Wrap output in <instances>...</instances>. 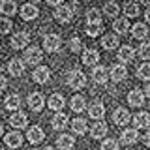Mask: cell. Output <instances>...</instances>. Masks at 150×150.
I'll return each instance as SVG.
<instances>
[{
  "instance_id": "obj_1",
  "label": "cell",
  "mask_w": 150,
  "mask_h": 150,
  "mask_svg": "<svg viewBox=\"0 0 150 150\" xmlns=\"http://www.w3.org/2000/svg\"><path fill=\"white\" fill-rule=\"evenodd\" d=\"M68 84L73 88V90H81V88L86 84V75H84L81 69H73L68 75Z\"/></svg>"
},
{
  "instance_id": "obj_2",
  "label": "cell",
  "mask_w": 150,
  "mask_h": 150,
  "mask_svg": "<svg viewBox=\"0 0 150 150\" xmlns=\"http://www.w3.org/2000/svg\"><path fill=\"white\" fill-rule=\"evenodd\" d=\"M25 60H26V64H30V66H38L43 60V51H41L40 47H28L25 51Z\"/></svg>"
},
{
  "instance_id": "obj_3",
  "label": "cell",
  "mask_w": 150,
  "mask_h": 150,
  "mask_svg": "<svg viewBox=\"0 0 150 150\" xmlns=\"http://www.w3.org/2000/svg\"><path fill=\"white\" fill-rule=\"evenodd\" d=\"M60 45H62V40L56 34H47L43 38V47H45L47 53H56V51H60Z\"/></svg>"
},
{
  "instance_id": "obj_4",
  "label": "cell",
  "mask_w": 150,
  "mask_h": 150,
  "mask_svg": "<svg viewBox=\"0 0 150 150\" xmlns=\"http://www.w3.org/2000/svg\"><path fill=\"white\" fill-rule=\"evenodd\" d=\"M30 43V36H28V32H17L15 36L11 38V47L13 49H25V47Z\"/></svg>"
},
{
  "instance_id": "obj_5",
  "label": "cell",
  "mask_w": 150,
  "mask_h": 150,
  "mask_svg": "<svg viewBox=\"0 0 150 150\" xmlns=\"http://www.w3.org/2000/svg\"><path fill=\"white\" fill-rule=\"evenodd\" d=\"M51 77V69L45 68V66H38L34 69V73H32V79H34V83H40V84H45L49 81Z\"/></svg>"
},
{
  "instance_id": "obj_6",
  "label": "cell",
  "mask_w": 150,
  "mask_h": 150,
  "mask_svg": "<svg viewBox=\"0 0 150 150\" xmlns=\"http://www.w3.org/2000/svg\"><path fill=\"white\" fill-rule=\"evenodd\" d=\"M43 105H45V98L41 96L40 92H32L30 96H28V107H30L32 111H41L43 109Z\"/></svg>"
},
{
  "instance_id": "obj_7",
  "label": "cell",
  "mask_w": 150,
  "mask_h": 150,
  "mask_svg": "<svg viewBox=\"0 0 150 150\" xmlns=\"http://www.w3.org/2000/svg\"><path fill=\"white\" fill-rule=\"evenodd\" d=\"M8 71H9V75H13V77H21V75L25 73V62H23L21 58H13V60H9V64H8Z\"/></svg>"
},
{
  "instance_id": "obj_8",
  "label": "cell",
  "mask_w": 150,
  "mask_h": 150,
  "mask_svg": "<svg viewBox=\"0 0 150 150\" xmlns=\"http://www.w3.org/2000/svg\"><path fill=\"white\" fill-rule=\"evenodd\" d=\"M9 124L13 126V128H25V126L28 124V116H26V112H23V111H15L11 116H9Z\"/></svg>"
},
{
  "instance_id": "obj_9",
  "label": "cell",
  "mask_w": 150,
  "mask_h": 150,
  "mask_svg": "<svg viewBox=\"0 0 150 150\" xmlns=\"http://www.w3.org/2000/svg\"><path fill=\"white\" fill-rule=\"evenodd\" d=\"M4 143H6L9 148H19L23 144V135L19 133V131H9V133L4 135Z\"/></svg>"
},
{
  "instance_id": "obj_10",
  "label": "cell",
  "mask_w": 150,
  "mask_h": 150,
  "mask_svg": "<svg viewBox=\"0 0 150 150\" xmlns=\"http://www.w3.org/2000/svg\"><path fill=\"white\" fill-rule=\"evenodd\" d=\"M54 17H56V21H60V23H69L71 17H73V11H71L69 6H58L56 11H54Z\"/></svg>"
},
{
  "instance_id": "obj_11",
  "label": "cell",
  "mask_w": 150,
  "mask_h": 150,
  "mask_svg": "<svg viewBox=\"0 0 150 150\" xmlns=\"http://www.w3.org/2000/svg\"><path fill=\"white\" fill-rule=\"evenodd\" d=\"M26 137H28V143H32V144H38V143H41V141H43L45 133H43V129H41L40 126H32V128L28 129Z\"/></svg>"
},
{
  "instance_id": "obj_12",
  "label": "cell",
  "mask_w": 150,
  "mask_h": 150,
  "mask_svg": "<svg viewBox=\"0 0 150 150\" xmlns=\"http://www.w3.org/2000/svg\"><path fill=\"white\" fill-rule=\"evenodd\" d=\"M92 79H94V83H98V84H105L107 79H109V73H107L105 66H96V68L92 69Z\"/></svg>"
},
{
  "instance_id": "obj_13",
  "label": "cell",
  "mask_w": 150,
  "mask_h": 150,
  "mask_svg": "<svg viewBox=\"0 0 150 150\" xmlns=\"http://www.w3.org/2000/svg\"><path fill=\"white\" fill-rule=\"evenodd\" d=\"M150 126V115L148 112H137L133 118V129H143Z\"/></svg>"
},
{
  "instance_id": "obj_14",
  "label": "cell",
  "mask_w": 150,
  "mask_h": 150,
  "mask_svg": "<svg viewBox=\"0 0 150 150\" xmlns=\"http://www.w3.org/2000/svg\"><path fill=\"white\" fill-rule=\"evenodd\" d=\"M126 75H128V69H126V66H124V64H116V66H112V69H111V79H112L115 83L124 81Z\"/></svg>"
},
{
  "instance_id": "obj_15",
  "label": "cell",
  "mask_w": 150,
  "mask_h": 150,
  "mask_svg": "<svg viewBox=\"0 0 150 150\" xmlns=\"http://www.w3.org/2000/svg\"><path fill=\"white\" fill-rule=\"evenodd\" d=\"M21 17L25 19V21H32V19H36L38 17V6H36V4H23Z\"/></svg>"
},
{
  "instance_id": "obj_16",
  "label": "cell",
  "mask_w": 150,
  "mask_h": 150,
  "mask_svg": "<svg viewBox=\"0 0 150 150\" xmlns=\"http://www.w3.org/2000/svg\"><path fill=\"white\" fill-rule=\"evenodd\" d=\"M64 103H66V100H64L62 94H53V96L49 98V101H47V105H49V109L60 112V111H62V107H64Z\"/></svg>"
},
{
  "instance_id": "obj_17",
  "label": "cell",
  "mask_w": 150,
  "mask_h": 150,
  "mask_svg": "<svg viewBox=\"0 0 150 150\" xmlns=\"http://www.w3.org/2000/svg\"><path fill=\"white\" fill-rule=\"evenodd\" d=\"M128 101H129V105H133V107H141L144 103V94H143V90H139V88L131 90L128 94Z\"/></svg>"
},
{
  "instance_id": "obj_18",
  "label": "cell",
  "mask_w": 150,
  "mask_h": 150,
  "mask_svg": "<svg viewBox=\"0 0 150 150\" xmlns=\"http://www.w3.org/2000/svg\"><path fill=\"white\" fill-rule=\"evenodd\" d=\"M88 112H90V118L100 122L103 116H105V107H103L100 101H96V103H92V105L88 107Z\"/></svg>"
},
{
  "instance_id": "obj_19",
  "label": "cell",
  "mask_w": 150,
  "mask_h": 150,
  "mask_svg": "<svg viewBox=\"0 0 150 150\" xmlns=\"http://www.w3.org/2000/svg\"><path fill=\"white\" fill-rule=\"evenodd\" d=\"M98 60H100V53H98L96 49H86L83 53V64L86 66H96Z\"/></svg>"
},
{
  "instance_id": "obj_20",
  "label": "cell",
  "mask_w": 150,
  "mask_h": 150,
  "mask_svg": "<svg viewBox=\"0 0 150 150\" xmlns=\"http://www.w3.org/2000/svg\"><path fill=\"white\" fill-rule=\"evenodd\" d=\"M112 120H115L116 126H126L131 120V116H129V112L126 109H116L115 115H112Z\"/></svg>"
},
{
  "instance_id": "obj_21",
  "label": "cell",
  "mask_w": 150,
  "mask_h": 150,
  "mask_svg": "<svg viewBox=\"0 0 150 150\" xmlns=\"http://www.w3.org/2000/svg\"><path fill=\"white\" fill-rule=\"evenodd\" d=\"M137 139H139V133H137V129H133V128L124 129V131H122V135H120L122 144H133Z\"/></svg>"
},
{
  "instance_id": "obj_22",
  "label": "cell",
  "mask_w": 150,
  "mask_h": 150,
  "mask_svg": "<svg viewBox=\"0 0 150 150\" xmlns=\"http://www.w3.org/2000/svg\"><path fill=\"white\" fill-rule=\"evenodd\" d=\"M73 144H75L73 135H60V137L56 139V146L60 150H71Z\"/></svg>"
},
{
  "instance_id": "obj_23",
  "label": "cell",
  "mask_w": 150,
  "mask_h": 150,
  "mask_svg": "<svg viewBox=\"0 0 150 150\" xmlns=\"http://www.w3.org/2000/svg\"><path fill=\"white\" fill-rule=\"evenodd\" d=\"M131 34H133L135 40H144V38L148 36V28L144 23H135L133 26H131Z\"/></svg>"
},
{
  "instance_id": "obj_24",
  "label": "cell",
  "mask_w": 150,
  "mask_h": 150,
  "mask_svg": "<svg viewBox=\"0 0 150 150\" xmlns=\"http://www.w3.org/2000/svg\"><path fill=\"white\" fill-rule=\"evenodd\" d=\"M71 129H73L75 135H84V133L88 131L86 120H84V118H75V120L71 122Z\"/></svg>"
},
{
  "instance_id": "obj_25",
  "label": "cell",
  "mask_w": 150,
  "mask_h": 150,
  "mask_svg": "<svg viewBox=\"0 0 150 150\" xmlns=\"http://www.w3.org/2000/svg\"><path fill=\"white\" fill-rule=\"evenodd\" d=\"M17 11V4L13 0H2L0 2V13L2 15H15Z\"/></svg>"
},
{
  "instance_id": "obj_26",
  "label": "cell",
  "mask_w": 150,
  "mask_h": 150,
  "mask_svg": "<svg viewBox=\"0 0 150 150\" xmlns=\"http://www.w3.org/2000/svg\"><path fill=\"white\" fill-rule=\"evenodd\" d=\"M133 56H135V51L131 49L129 45H124V47H120V51H118V60L120 62H131L133 60Z\"/></svg>"
},
{
  "instance_id": "obj_27",
  "label": "cell",
  "mask_w": 150,
  "mask_h": 150,
  "mask_svg": "<svg viewBox=\"0 0 150 150\" xmlns=\"http://www.w3.org/2000/svg\"><path fill=\"white\" fill-rule=\"evenodd\" d=\"M4 105H6V109H9V111H17L19 105H21V96H19V94H9L6 100H4Z\"/></svg>"
},
{
  "instance_id": "obj_28",
  "label": "cell",
  "mask_w": 150,
  "mask_h": 150,
  "mask_svg": "<svg viewBox=\"0 0 150 150\" xmlns=\"http://www.w3.org/2000/svg\"><path fill=\"white\" fill-rule=\"evenodd\" d=\"M51 126H53V129H64L66 126H68V116H66L64 112H56V115L53 116Z\"/></svg>"
},
{
  "instance_id": "obj_29",
  "label": "cell",
  "mask_w": 150,
  "mask_h": 150,
  "mask_svg": "<svg viewBox=\"0 0 150 150\" xmlns=\"http://www.w3.org/2000/svg\"><path fill=\"white\" fill-rule=\"evenodd\" d=\"M112 28H115V32L116 34H126V32L129 30V23H128V19L126 17H122V19H115V23H112Z\"/></svg>"
},
{
  "instance_id": "obj_30",
  "label": "cell",
  "mask_w": 150,
  "mask_h": 150,
  "mask_svg": "<svg viewBox=\"0 0 150 150\" xmlns=\"http://www.w3.org/2000/svg\"><path fill=\"white\" fill-rule=\"evenodd\" d=\"M105 133H107V124H103V122H96L90 128V135L94 139H101Z\"/></svg>"
},
{
  "instance_id": "obj_31",
  "label": "cell",
  "mask_w": 150,
  "mask_h": 150,
  "mask_svg": "<svg viewBox=\"0 0 150 150\" xmlns=\"http://www.w3.org/2000/svg\"><path fill=\"white\" fill-rule=\"evenodd\" d=\"M101 45H103V49H107V51H112L116 45H118V38H116L115 34H107V36H103V40H101Z\"/></svg>"
},
{
  "instance_id": "obj_32",
  "label": "cell",
  "mask_w": 150,
  "mask_h": 150,
  "mask_svg": "<svg viewBox=\"0 0 150 150\" xmlns=\"http://www.w3.org/2000/svg\"><path fill=\"white\" fill-rule=\"evenodd\" d=\"M69 105H71V109H73L75 112H81V111H84V105H86V101H84L83 96H79V94H77V96L71 98Z\"/></svg>"
},
{
  "instance_id": "obj_33",
  "label": "cell",
  "mask_w": 150,
  "mask_h": 150,
  "mask_svg": "<svg viewBox=\"0 0 150 150\" xmlns=\"http://www.w3.org/2000/svg\"><path fill=\"white\" fill-rule=\"evenodd\" d=\"M118 11H120V8H118V4H116V2H107L105 8H103V13H105L107 17L118 15Z\"/></svg>"
},
{
  "instance_id": "obj_34",
  "label": "cell",
  "mask_w": 150,
  "mask_h": 150,
  "mask_svg": "<svg viewBox=\"0 0 150 150\" xmlns=\"http://www.w3.org/2000/svg\"><path fill=\"white\" fill-rule=\"evenodd\" d=\"M137 77L143 79V81H150V62H144L143 66H139Z\"/></svg>"
},
{
  "instance_id": "obj_35",
  "label": "cell",
  "mask_w": 150,
  "mask_h": 150,
  "mask_svg": "<svg viewBox=\"0 0 150 150\" xmlns=\"http://www.w3.org/2000/svg\"><path fill=\"white\" fill-rule=\"evenodd\" d=\"M101 30H103V25H101V23H92V25H86V34L90 36V38L100 36Z\"/></svg>"
},
{
  "instance_id": "obj_36",
  "label": "cell",
  "mask_w": 150,
  "mask_h": 150,
  "mask_svg": "<svg viewBox=\"0 0 150 150\" xmlns=\"http://www.w3.org/2000/svg\"><path fill=\"white\" fill-rule=\"evenodd\" d=\"M124 13H126V17H135L139 13V6L135 2H126L124 4Z\"/></svg>"
},
{
  "instance_id": "obj_37",
  "label": "cell",
  "mask_w": 150,
  "mask_h": 150,
  "mask_svg": "<svg viewBox=\"0 0 150 150\" xmlns=\"http://www.w3.org/2000/svg\"><path fill=\"white\" fill-rule=\"evenodd\" d=\"M86 21H88V25H92V23H101L100 9H96V8L88 9V13H86Z\"/></svg>"
},
{
  "instance_id": "obj_38",
  "label": "cell",
  "mask_w": 150,
  "mask_h": 150,
  "mask_svg": "<svg viewBox=\"0 0 150 150\" xmlns=\"http://www.w3.org/2000/svg\"><path fill=\"white\" fill-rule=\"evenodd\" d=\"M11 28H13L11 19H8V17H0V34H8Z\"/></svg>"
},
{
  "instance_id": "obj_39",
  "label": "cell",
  "mask_w": 150,
  "mask_h": 150,
  "mask_svg": "<svg viewBox=\"0 0 150 150\" xmlns=\"http://www.w3.org/2000/svg\"><path fill=\"white\" fill-rule=\"evenodd\" d=\"M101 150H118V143L115 139H105L101 143Z\"/></svg>"
},
{
  "instance_id": "obj_40",
  "label": "cell",
  "mask_w": 150,
  "mask_h": 150,
  "mask_svg": "<svg viewBox=\"0 0 150 150\" xmlns=\"http://www.w3.org/2000/svg\"><path fill=\"white\" fill-rule=\"evenodd\" d=\"M139 56L143 60H150V43H143L139 47Z\"/></svg>"
},
{
  "instance_id": "obj_41",
  "label": "cell",
  "mask_w": 150,
  "mask_h": 150,
  "mask_svg": "<svg viewBox=\"0 0 150 150\" xmlns=\"http://www.w3.org/2000/svg\"><path fill=\"white\" fill-rule=\"evenodd\" d=\"M81 40H79V38H71V40H69V49L73 51V53H79V51H81Z\"/></svg>"
},
{
  "instance_id": "obj_42",
  "label": "cell",
  "mask_w": 150,
  "mask_h": 150,
  "mask_svg": "<svg viewBox=\"0 0 150 150\" xmlns=\"http://www.w3.org/2000/svg\"><path fill=\"white\" fill-rule=\"evenodd\" d=\"M6 86H8V79L4 77V75H0V92L6 90Z\"/></svg>"
},
{
  "instance_id": "obj_43",
  "label": "cell",
  "mask_w": 150,
  "mask_h": 150,
  "mask_svg": "<svg viewBox=\"0 0 150 150\" xmlns=\"http://www.w3.org/2000/svg\"><path fill=\"white\" fill-rule=\"evenodd\" d=\"M141 141H143V144H146V146H150V131H148V133H144Z\"/></svg>"
},
{
  "instance_id": "obj_44",
  "label": "cell",
  "mask_w": 150,
  "mask_h": 150,
  "mask_svg": "<svg viewBox=\"0 0 150 150\" xmlns=\"http://www.w3.org/2000/svg\"><path fill=\"white\" fill-rule=\"evenodd\" d=\"M49 6H60V0H47Z\"/></svg>"
},
{
  "instance_id": "obj_45",
  "label": "cell",
  "mask_w": 150,
  "mask_h": 150,
  "mask_svg": "<svg viewBox=\"0 0 150 150\" xmlns=\"http://www.w3.org/2000/svg\"><path fill=\"white\" fill-rule=\"evenodd\" d=\"M144 17H146V21H148V23H150V8H148V9H146V13H144Z\"/></svg>"
},
{
  "instance_id": "obj_46",
  "label": "cell",
  "mask_w": 150,
  "mask_h": 150,
  "mask_svg": "<svg viewBox=\"0 0 150 150\" xmlns=\"http://www.w3.org/2000/svg\"><path fill=\"white\" fill-rule=\"evenodd\" d=\"M144 90H146V96H148V98H150V83H148V84H146V88H144Z\"/></svg>"
},
{
  "instance_id": "obj_47",
  "label": "cell",
  "mask_w": 150,
  "mask_h": 150,
  "mask_svg": "<svg viewBox=\"0 0 150 150\" xmlns=\"http://www.w3.org/2000/svg\"><path fill=\"white\" fill-rule=\"evenodd\" d=\"M4 133V126H2V122H0V135Z\"/></svg>"
},
{
  "instance_id": "obj_48",
  "label": "cell",
  "mask_w": 150,
  "mask_h": 150,
  "mask_svg": "<svg viewBox=\"0 0 150 150\" xmlns=\"http://www.w3.org/2000/svg\"><path fill=\"white\" fill-rule=\"evenodd\" d=\"M43 150H54V148H53V146H47V148H43Z\"/></svg>"
},
{
  "instance_id": "obj_49",
  "label": "cell",
  "mask_w": 150,
  "mask_h": 150,
  "mask_svg": "<svg viewBox=\"0 0 150 150\" xmlns=\"http://www.w3.org/2000/svg\"><path fill=\"white\" fill-rule=\"evenodd\" d=\"M0 150H4V148H0Z\"/></svg>"
}]
</instances>
